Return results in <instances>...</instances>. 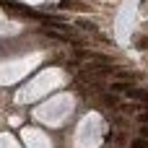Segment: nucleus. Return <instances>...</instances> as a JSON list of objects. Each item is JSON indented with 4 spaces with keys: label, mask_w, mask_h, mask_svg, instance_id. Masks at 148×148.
<instances>
[{
    "label": "nucleus",
    "mask_w": 148,
    "mask_h": 148,
    "mask_svg": "<svg viewBox=\"0 0 148 148\" xmlns=\"http://www.w3.org/2000/svg\"><path fill=\"white\" fill-rule=\"evenodd\" d=\"M78 29L91 31V34H99V26H96V23H91V21H78Z\"/></svg>",
    "instance_id": "nucleus-2"
},
{
    "label": "nucleus",
    "mask_w": 148,
    "mask_h": 148,
    "mask_svg": "<svg viewBox=\"0 0 148 148\" xmlns=\"http://www.w3.org/2000/svg\"><path fill=\"white\" fill-rule=\"evenodd\" d=\"M140 135H143V138H148V125H143V127H140Z\"/></svg>",
    "instance_id": "nucleus-5"
},
{
    "label": "nucleus",
    "mask_w": 148,
    "mask_h": 148,
    "mask_svg": "<svg viewBox=\"0 0 148 148\" xmlns=\"http://www.w3.org/2000/svg\"><path fill=\"white\" fill-rule=\"evenodd\" d=\"M112 91L114 94H122V96H130V99H135V101H143V104H148V91H143V88H135V86H130V83H112Z\"/></svg>",
    "instance_id": "nucleus-1"
},
{
    "label": "nucleus",
    "mask_w": 148,
    "mask_h": 148,
    "mask_svg": "<svg viewBox=\"0 0 148 148\" xmlns=\"http://www.w3.org/2000/svg\"><path fill=\"white\" fill-rule=\"evenodd\" d=\"M135 47H138L140 52H143V49H148V36H146V39H138V42H135Z\"/></svg>",
    "instance_id": "nucleus-4"
},
{
    "label": "nucleus",
    "mask_w": 148,
    "mask_h": 148,
    "mask_svg": "<svg viewBox=\"0 0 148 148\" xmlns=\"http://www.w3.org/2000/svg\"><path fill=\"white\" fill-rule=\"evenodd\" d=\"M140 122H143V125H148V112H143V114H140Z\"/></svg>",
    "instance_id": "nucleus-6"
},
{
    "label": "nucleus",
    "mask_w": 148,
    "mask_h": 148,
    "mask_svg": "<svg viewBox=\"0 0 148 148\" xmlns=\"http://www.w3.org/2000/svg\"><path fill=\"white\" fill-rule=\"evenodd\" d=\"M133 148H148V140L146 138H138V140H133Z\"/></svg>",
    "instance_id": "nucleus-3"
}]
</instances>
